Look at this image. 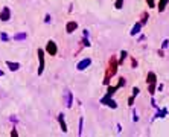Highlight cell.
<instances>
[{"label": "cell", "mask_w": 169, "mask_h": 137, "mask_svg": "<svg viewBox=\"0 0 169 137\" xmlns=\"http://www.w3.org/2000/svg\"><path fill=\"white\" fill-rule=\"evenodd\" d=\"M146 2H148V6H149V8H155V2H154V0H146Z\"/></svg>", "instance_id": "19"}, {"label": "cell", "mask_w": 169, "mask_h": 137, "mask_svg": "<svg viewBox=\"0 0 169 137\" xmlns=\"http://www.w3.org/2000/svg\"><path fill=\"white\" fill-rule=\"evenodd\" d=\"M0 76H3V70H0Z\"/></svg>", "instance_id": "28"}, {"label": "cell", "mask_w": 169, "mask_h": 137, "mask_svg": "<svg viewBox=\"0 0 169 137\" xmlns=\"http://www.w3.org/2000/svg\"><path fill=\"white\" fill-rule=\"evenodd\" d=\"M6 66L9 67V70H11V72H17L18 68H20V64H18V62H12V61H8Z\"/></svg>", "instance_id": "9"}, {"label": "cell", "mask_w": 169, "mask_h": 137, "mask_svg": "<svg viewBox=\"0 0 169 137\" xmlns=\"http://www.w3.org/2000/svg\"><path fill=\"white\" fill-rule=\"evenodd\" d=\"M125 82H126V81L124 79V78H120L119 82H117V88H119V87H124V85H125Z\"/></svg>", "instance_id": "17"}, {"label": "cell", "mask_w": 169, "mask_h": 137, "mask_svg": "<svg viewBox=\"0 0 169 137\" xmlns=\"http://www.w3.org/2000/svg\"><path fill=\"white\" fill-rule=\"evenodd\" d=\"M64 101H66V107L70 108L72 107V101H73V96H72L70 92H66L64 93Z\"/></svg>", "instance_id": "7"}, {"label": "cell", "mask_w": 169, "mask_h": 137, "mask_svg": "<svg viewBox=\"0 0 169 137\" xmlns=\"http://www.w3.org/2000/svg\"><path fill=\"white\" fill-rule=\"evenodd\" d=\"M0 38H2L3 41H8V35L5 34V32H2V34H0Z\"/></svg>", "instance_id": "20"}, {"label": "cell", "mask_w": 169, "mask_h": 137, "mask_svg": "<svg viewBox=\"0 0 169 137\" xmlns=\"http://www.w3.org/2000/svg\"><path fill=\"white\" fill-rule=\"evenodd\" d=\"M146 81H148V84H157V76H155V73H152V72L148 73Z\"/></svg>", "instance_id": "10"}, {"label": "cell", "mask_w": 169, "mask_h": 137, "mask_svg": "<svg viewBox=\"0 0 169 137\" xmlns=\"http://www.w3.org/2000/svg\"><path fill=\"white\" fill-rule=\"evenodd\" d=\"M37 54H38V61H40V66H38V75H41L44 70V50L43 49H38L37 50Z\"/></svg>", "instance_id": "2"}, {"label": "cell", "mask_w": 169, "mask_h": 137, "mask_svg": "<svg viewBox=\"0 0 169 137\" xmlns=\"http://www.w3.org/2000/svg\"><path fill=\"white\" fill-rule=\"evenodd\" d=\"M125 58H126V50H122V54H120V61H119V62H124Z\"/></svg>", "instance_id": "18"}, {"label": "cell", "mask_w": 169, "mask_h": 137, "mask_svg": "<svg viewBox=\"0 0 169 137\" xmlns=\"http://www.w3.org/2000/svg\"><path fill=\"white\" fill-rule=\"evenodd\" d=\"M168 44H169V41H168V40H165V41H163V44H162V47H163V49H166Z\"/></svg>", "instance_id": "23"}, {"label": "cell", "mask_w": 169, "mask_h": 137, "mask_svg": "<svg viewBox=\"0 0 169 137\" xmlns=\"http://www.w3.org/2000/svg\"><path fill=\"white\" fill-rule=\"evenodd\" d=\"M133 101H134V96H133V98H130V99H128V104H130V105H133Z\"/></svg>", "instance_id": "27"}, {"label": "cell", "mask_w": 169, "mask_h": 137, "mask_svg": "<svg viewBox=\"0 0 169 137\" xmlns=\"http://www.w3.org/2000/svg\"><path fill=\"white\" fill-rule=\"evenodd\" d=\"M117 90V85H114V87H108V90H107V94H105V98H111L114 92Z\"/></svg>", "instance_id": "14"}, {"label": "cell", "mask_w": 169, "mask_h": 137, "mask_svg": "<svg viewBox=\"0 0 169 137\" xmlns=\"http://www.w3.org/2000/svg\"><path fill=\"white\" fill-rule=\"evenodd\" d=\"M131 66H133V67H136V66H137V61L134 60V58H133V61H131Z\"/></svg>", "instance_id": "26"}, {"label": "cell", "mask_w": 169, "mask_h": 137, "mask_svg": "<svg viewBox=\"0 0 169 137\" xmlns=\"http://www.w3.org/2000/svg\"><path fill=\"white\" fill-rule=\"evenodd\" d=\"M76 28H78V23H76V22H69L67 26H66V32H67V34H72Z\"/></svg>", "instance_id": "8"}, {"label": "cell", "mask_w": 169, "mask_h": 137, "mask_svg": "<svg viewBox=\"0 0 169 137\" xmlns=\"http://www.w3.org/2000/svg\"><path fill=\"white\" fill-rule=\"evenodd\" d=\"M17 136H18V133H17L15 130H12V131H11V137H17Z\"/></svg>", "instance_id": "24"}, {"label": "cell", "mask_w": 169, "mask_h": 137, "mask_svg": "<svg viewBox=\"0 0 169 137\" xmlns=\"http://www.w3.org/2000/svg\"><path fill=\"white\" fill-rule=\"evenodd\" d=\"M58 122H60V125H61V131H62V133H67V125H66L64 114H62V113L58 116Z\"/></svg>", "instance_id": "6"}, {"label": "cell", "mask_w": 169, "mask_h": 137, "mask_svg": "<svg viewBox=\"0 0 169 137\" xmlns=\"http://www.w3.org/2000/svg\"><path fill=\"white\" fill-rule=\"evenodd\" d=\"M46 50H47V54L49 55H56V52H58V49H56V44H55V41H49L47 43V46H46Z\"/></svg>", "instance_id": "4"}, {"label": "cell", "mask_w": 169, "mask_h": 137, "mask_svg": "<svg viewBox=\"0 0 169 137\" xmlns=\"http://www.w3.org/2000/svg\"><path fill=\"white\" fill-rule=\"evenodd\" d=\"M122 6H124V0H116L114 8H116V9H122Z\"/></svg>", "instance_id": "16"}, {"label": "cell", "mask_w": 169, "mask_h": 137, "mask_svg": "<svg viewBox=\"0 0 169 137\" xmlns=\"http://www.w3.org/2000/svg\"><path fill=\"white\" fill-rule=\"evenodd\" d=\"M117 60H116V56H110V62H108V68H107V73H105V79H104V84L105 85H108L110 82V78H113L116 75V72H117Z\"/></svg>", "instance_id": "1"}, {"label": "cell", "mask_w": 169, "mask_h": 137, "mask_svg": "<svg viewBox=\"0 0 169 137\" xmlns=\"http://www.w3.org/2000/svg\"><path fill=\"white\" fill-rule=\"evenodd\" d=\"M137 94H139V87H134V88H133V96L136 98Z\"/></svg>", "instance_id": "22"}, {"label": "cell", "mask_w": 169, "mask_h": 137, "mask_svg": "<svg viewBox=\"0 0 169 137\" xmlns=\"http://www.w3.org/2000/svg\"><path fill=\"white\" fill-rule=\"evenodd\" d=\"M168 3H169V0H160V2H158V12L165 11V8H166Z\"/></svg>", "instance_id": "12"}, {"label": "cell", "mask_w": 169, "mask_h": 137, "mask_svg": "<svg viewBox=\"0 0 169 137\" xmlns=\"http://www.w3.org/2000/svg\"><path fill=\"white\" fill-rule=\"evenodd\" d=\"M9 18H11V9L8 6H5L2 9V12H0V20H2V22H8Z\"/></svg>", "instance_id": "3"}, {"label": "cell", "mask_w": 169, "mask_h": 137, "mask_svg": "<svg viewBox=\"0 0 169 137\" xmlns=\"http://www.w3.org/2000/svg\"><path fill=\"white\" fill-rule=\"evenodd\" d=\"M148 17H149V15H148V12H143V14H142V17H140V24H142V26L146 24V22H148Z\"/></svg>", "instance_id": "15"}, {"label": "cell", "mask_w": 169, "mask_h": 137, "mask_svg": "<svg viewBox=\"0 0 169 137\" xmlns=\"http://www.w3.org/2000/svg\"><path fill=\"white\" fill-rule=\"evenodd\" d=\"M26 37H28V35H26V32H18V34L14 35V40L15 41H23V40H26Z\"/></svg>", "instance_id": "11"}, {"label": "cell", "mask_w": 169, "mask_h": 137, "mask_svg": "<svg viewBox=\"0 0 169 137\" xmlns=\"http://www.w3.org/2000/svg\"><path fill=\"white\" fill-rule=\"evenodd\" d=\"M44 22H46V23H49V22H50V15H49V14H47L46 17H44Z\"/></svg>", "instance_id": "25"}, {"label": "cell", "mask_w": 169, "mask_h": 137, "mask_svg": "<svg viewBox=\"0 0 169 137\" xmlns=\"http://www.w3.org/2000/svg\"><path fill=\"white\" fill-rule=\"evenodd\" d=\"M90 64H92V60H90V58H86V60H82V61L78 62L76 68H78V70H86V68L90 66Z\"/></svg>", "instance_id": "5"}, {"label": "cell", "mask_w": 169, "mask_h": 137, "mask_svg": "<svg viewBox=\"0 0 169 137\" xmlns=\"http://www.w3.org/2000/svg\"><path fill=\"white\" fill-rule=\"evenodd\" d=\"M140 29H142V24L140 23H136L133 26V29H131V35H137V34L140 32Z\"/></svg>", "instance_id": "13"}, {"label": "cell", "mask_w": 169, "mask_h": 137, "mask_svg": "<svg viewBox=\"0 0 169 137\" xmlns=\"http://www.w3.org/2000/svg\"><path fill=\"white\" fill-rule=\"evenodd\" d=\"M82 134V117L79 119V136Z\"/></svg>", "instance_id": "21"}]
</instances>
